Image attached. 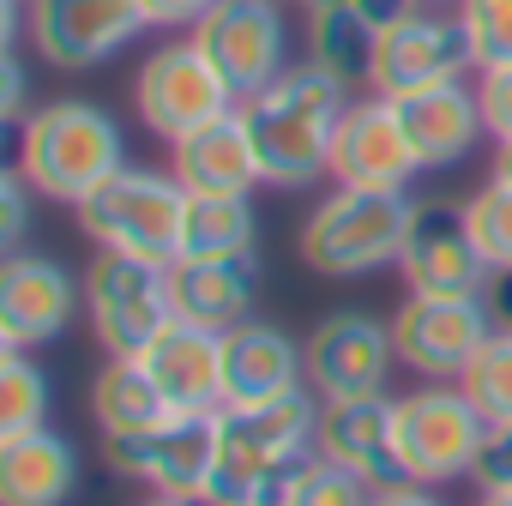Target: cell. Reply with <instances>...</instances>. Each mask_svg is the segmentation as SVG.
I'll use <instances>...</instances> for the list:
<instances>
[{"mask_svg": "<svg viewBox=\"0 0 512 506\" xmlns=\"http://www.w3.org/2000/svg\"><path fill=\"white\" fill-rule=\"evenodd\" d=\"M31 115V79H25V61H19V43L0 49V121L19 127Z\"/></svg>", "mask_w": 512, "mask_h": 506, "instance_id": "obj_36", "label": "cell"}, {"mask_svg": "<svg viewBox=\"0 0 512 506\" xmlns=\"http://www.w3.org/2000/svg\"><path fill=\"white\" fill-rule=\"evenodd\" d=\"M476 506H512V494H476Z\"/></svg>", "mask_w": 512, "mask_h": 506, "instance_id": "obj_43", "label": "cell"}, {"mask_svg": "<svg viewBox=\"0 0 512 506\" xmlns=\"http://www.w3.org/2000/svg\"><path fill=\"white\" fill-rule=\"evenodd\" d=\"M344 109H350V85H338L314 61H290L272 85L247 91L235 115L253 139V157H260V181L278 193H296L332 175V139Z\"/></svg>", "mask_w": 512, "mask_h": 506, "instance_id": "obj_1", "label": "cell"}, {"mask_svg": "<svg viewBox=\"0 0 512 506\" xmlns=\"http://www.w3.org/2000/svg\"><path fill=\"white\" fill-rule=\"evenodd\" d=\"M470 482H476V494H512V428H488Z\"/></svg>", "mask_w": 512, "mask_h": 506, "instance_id": "obj_35", "label": "cell"}, {"mask_svg": "<svg viewBox=\"0 0 512 506\" xmlns=\"http://www.w3.org/2000/svg\"><path fill=\"white\" fill-rule=\"evenodd\" d=\"M482 440H488V422L458 392V380H422V386L398 392V470H404V482L446 488V482L476 476Z\"/></svg>", "mask_w": 512, "mask_h": 506, "instance_id": "obj_6", "label": "cell"}, {"mask_svg": "<svg viewBox=\"0 0 512 506\" xmlns=\"http://www.w3.org/2000/svg\"><path fill=\"white\" fill-rule=\"evenodd\" d=\"M169 169L187 193H253L260 181V157H253V139L241 127V115H217L205 127H193L187 139L169 145Z\"/></svg>", "mask_w": 512, "mask_h": 506, "instance_id": "obj_22", "label": "cell"}, {"mask_svg": "<svg viewBox=\"0 0 512 506\" xmlns=\"http://www.w3.org/2000/svg\"><path fill=\"white\" fill-rule=\"evenodd\" d=\"M73 217L97 253L175 266L181 260V223H187V187L175 181V169L121 163L85 205H73Z\"/></svg>", "mask_w": 512, "mask_h": 506, "instance_id": "obj_5", "label": "cell"}, {"mask_svg": "<svg viewBox=\"0 0 512 506\" xmlns=\"http://www.w3.org/2000/svg\"><path fill=\"white\" fill-rule=\"evenodd\" d=\"M488 175L512 187V139H506V145H494V163H488Z\"/></svg>", "mask_w": 512, "mask_h": 506, "instance_id": "obj_41", "label": "cell"}, {"mask_svg": "<svg viewBox=\"0 0 512 506\" xmlns=\"http://www.w3.org/2000/svg\"><path fill=\"white\" fill-rule=\"evenodd\" d=\"M85 314V284L49 253H7L0 266V350H43Z\"/></svg>", "mask_w": 512, "mask_h": 506, "instance_id": "obj_16", "label": "cell"}, {"mask_svg": "<svg viewBox=\"0 0 512 506\" xmlns=\"http://www.w3.org/2000/svg\"><path fill=\"white\" fill-rule=\"evenodd\" d=\"M320 452V398L290 392L272 404H223L217 410V470L205 506L272 500L302 458Z\"/></svg>", "mask_w": 512, "mask_h": 506, "instance_id": "obj_2", "label": "cell"}, {"mask_svg": "<svg viewBox=\"0 0 512 506\" xmlns=\"http://www.w3.org/2000/svg\"><path fill=\"white\" fill-rule=\"evenodd\" d=\"M151 31L139 0H25V43L55 73H91Z\"/></svg>", "mask_w": 512, "mask_h": 506, "instance_id": "obj_9", "label": "cell"}, {"mask_svg": "<svg viewBox=\"0 0 512 506\" xmlns=\"http://www.w3.org/2000/svg\"><path fill=\"white\" fill-rule=\"evenodd\" d=\"M235 103L241 97L229 91V79L205 61V49L193 37H169V43L145 49V61L133 67V109H139L145 133H157L163 145L229 115Z\"/></svg>", "mask_w": 512, "mask_h": 506, "instance_id": "obj_7", "label": "cell"}, {"mask_svg": "<svg viewBox=\"0 0 512 506\" xmlns=\"http://www.w3.org/2000/svg\"><path fill=\"white\" fill-rule=\"evenodd\" d=\"M278 506H368L374 500V482H362L356 470H344L338 458L314 452L290 470V482L272 494Z\"/></svg>", "mask_w": 512, "mask_h": 506, "instance_id": "obj_30", "label": "cell"}, {"mask_svg": "<svg viewBox=\"0 0 512 506\" xmlns=\"http://www.w3.org/2000/svg\"><path fill=\"white\" fill-rule=\"evenodd\" d=\"M302 7L314 13V7H350V0H302Z\"/></svg>", "mask_w": 512, "mask_h": 506, "instance_id": "obj_44", "label": "cell"}, {"mask_svg": "<svg viewBox=\"0 0 512 506\" xmlns=\"http://www.w3.org/2000/svg\"><path fill=\"white\" fill-rule=\"evenodd\" d=\"M79 488V452L55 428L0 440V506H67Z\"/></svg>", "mask_w": 512, "mask_h": 506, "instance_id": "obj_24", "label": "cell"}, {"mask_svg": "<svg viewBox=\"0 0 512 506\" xmlns=\"http://www.w3.org/2000/svg\"><path fill=\"white\" fill-rule=\"evenodd\" d=\"M392 109H398V121H404V139H410L422 175L470 163V151L488 139L476 79H446V85L404 91V97H392Z\"/></svg>", "mask_w": 512, "mask_h": 506, "instance_id": "obj_18", "label": "cell"}, {"mask_svg": "<svg viewBox=\"0 0 512 506\" xmlns=\"http://www.w3.org/2000/svg\"><path fill=\"white\" fill-rule=\"evenodd\" d=\"M452 13H458V25H464V37H470L476 73L512 61V0H458Z\"/></svg>", "mask_w": 512, "mask_h": 506, "instance_id": "obj_32", "label": "cell"}, {"mask_svg": "<svg viewBox=\"0 0 512 506\" xmlns=\"http://www.w3.org/2000/svg\"><path fill=\"white\" fill-rule=\"evenodd\" d=\"M374 43H380V31L356 13V7H314L308 13V31H302V61H314L320 73H332L338 85H368V73H374Z\"/></svg>", "mask_w": 512, "mask_h": 506, "instance_id": "obj_27", "label": "cell"}, {"mask_svg": "<svg viewBox=\"0 0 512 506\" xmlns=\"http://www.w3.org/2000/svg\"><path fill=\"white\" fill-rule=\"evenodd\" d=\"M247 506H278V500H247Z\"/></svg>", "mask_w": 512, "mask_h": 506, "instance_id": "obj_46", "label": "cell"}, {"mask_svg": "<svg viewBox=\"0 0 512 506\" xmlns=\"http://www.w3.org/2000/svg\"><path fill=\"white\" fill-rule=\"evenodd\" d=\"M49 404H55V386L37 368V356L31 350H0V440L49 428Z\"/></svg>", "mask_w": 512, "mask_h": 506, "instance_id": "obj_28", "label": "cell"}, {"mask_svg": "<svg viewBox=\"0 0 512 506\" xmlns=\"http://www.w3.org/2000/svg\"><path fill=\"white\" fill-rule=\"evenodd\" d=\"M458 392L482 410L488 428H512V326H494V338L458 374Z\"/></svg>", "mask_w": 512, "mask_h": 506, "instance_id": "obj_29", "label": "cell"}, {"mask_svg": "<svg viewBox=\"0 0 512 506\" xmlns=\"http://www.w3.org/2000/svg\"><path fill=\"white\" fill-rule=\"evenodd\" d=\"M13 133H19L13 163L37 187V199H49V205H85L127 163L121 121L103 103H85V97H49Z\"/></svg>", "mask_w": 512, "mask_h": 506, "instance_id": "obj_3", "label": "cell"}, {"mask_svg": "<svg viewBox=\"0 0 512 506\" xmlns=\"http://www.w3.org/2000/svg\"><path fill=\"white\" fill-rule=\"evenodd\" d=\"M416 199L410 193H386V187H338L302 217L296 229V260L314 278L350 284V278H374L386 266H398L404 235H410Z\"/></svg>", "mask_w": 512, "mask_h": 506, "instance_id": "obj_4", "label": "cell"}, {"mask_svg": "<svg viewBox=\"0 0 512 506\" xmlns=\"http://www.w3.org/2000/svg\"><path fill=\"white\" fill-rule=\"evenodd\" d=\"M422 7H458V0H422Z\"/></svg>", "mask_w": 512, "mask_h": 506, "instance_id": "obj_45", "label": "cell"}, {"mask_svg": "<svg viewBox=\"0 0 512 506\" xmlns=\"http://www.w3.org/2000/svg\"><path fill=\"white\" fill-rule=\"evenodd\" d=\"M139 7H145L151 31H193L217 0H139Z\"/></svg>", "mask_w": 512, "mask_h": 506, "instance_id": "obj_37", "label": "cell"}, {"mask_svg": "<svg viewBox=\"0 0 512 506\" xmlns=\"http://www.w3.org/2000/svg\"><path fill=\"white\" fill-rule=\"evenodd\" d=\"M308 392L302 344L272 320H241L223 332V404H272Z\"/></svg>", "mask_w": 512, "mask_h": 506, "instance_id": "obj_20", "label": "cell"}, {"mask_svg": "<svg viewBox=\"0 0 512 506\" xmlns=\"http://www.w3.org/2000/svg\"><path fill=\"white\" fill-rule=\"evenodd\" d=\"M139 506H205V500H169V494H145Z\"/></svg>", "mask_w": 512, "mask_h": 506, "instance_id": "obj_42", "label": "cell"}, {"mask_svg": "<svg viewBox=\"0 0 512 506\" xmlns=\"http://www.w3.org/2000/svg\"><path fill=\"white\" fill-rule=\"evenodd\" d=\"M350 7H356V13H362L374 31H386V25H398L410 7H422V0H350Z\"/></svg>", "mask_w": 512, "mask_h": 506, "instance_id": "obj_39", "label": "cell"}, {"mask_svg": "<svg viewBox=\"0 0 512 506\" xmlns=\"http://www.w3.org/2000/svg\"><path fill=\"white\" fill-rule=\"evenodd\" d=\"M31 199H37V187L19 175V163L0 175V241H7V253H19V241H25V229H31Z\"/></svg>", "mask_w": 512, "mask_h": 506, "instance_id": "obj_34", "label": "cell"}, {"mask_svg": "<svg viewBox=\"0 0 512 506\" xmlns=\"http://www.w3.org/2000/svg\"><path fill=\"white\" fill-rule=\"evenodd\" d=\"M145 374L157 380V392L169 398L175 416L187 410H223V332L193 326V320H169L151 344H145Z\"/></svg>", "mask_w": 512, "mask_h": 506, "instance_id": "obj_21", "label": "cell"}, {"mask_svg": "<svg viewBox=\"0 0 512 506\" xmlns=\"http://www.w3.org/2000/svg\"><path fill=\"white\" fill-rule=\"evenodd\" d=\"M91 416L103 428V440H127V434H145L157 422H169V398L157 392V380L145 374L139 356H109L91 380Z\"/></svg>", "mask_w": 512, "mask_h": 506, "instance_id": "obj_25", "label": "cell"}, {"mask_svg": "<svg viewBox=\"0 0 512 506\" xmlns=\"http://www.w3.org/2000/svg\"><path fill=\"white\" fill-rule=\"evenodd\" d=\"M320 452L374 488L404 482V470H398V398L392 392L320 398Z\"/></svg>", "mask_w": 512, "mask_h": 506, "instance_id": "obj_19", "label": "cell"}, {"mask_svg": "<svg viewBox=\"0 0 512 506\" xmlns=\"http://www.w3.org/2000/svg\"><path fill=\"white\" fill-rule=\"evenodd\" d=\"M464 223H470V235H476V247H482V260H488L494 272H512V187L488 175V181L464 199Z\"/></svg>", "mask_w": 512, "mask_h": 506, "instance_id": "obj_31", "label": "cell"}, {"mask_svg": "<svg viewBox=\"0 0 512 506\" xmlns=\"http://www.w3.org/2000/svg\"><path fill=\"white\" fill-rule=\"evenodd\" d=\"M476 91H482L488 139L506 145V139H512V61H506V67H482V73H476Z\"/></svg>", "mask_w": 512, "mask_h": 506, "instance_id": "obj_33", "label": "cell"}, {"mask_svg": "<svg viewBox=\"0 0 512 506\" xmlns=\"http://www.w3.org/2000/svg\"><path fill=\"white\" fill-rule=\"evenodd\" d=\"M115 476L145 482V494H169V500H205L211 470H217V410H187L169 416L145 434L127 440H103Z\"/></svg>", "mask_w": 512, "mask_h": 506, "instance_id": "obj_11", "label": "cell"}, {"mask_svg": "<svg viewBox=\"0 0 512 506\" xmlns=\"http://www.w3.org/2000/svg\"><path fill=\"white\" fill-rule=\"evenodd\" d=\"M368 506H440V494L422 482H386V488H374Z\"/></svg>", "mask_w": 512, "mask_h": 506, "instance_id": "obj_38", "label": "cell"}, {"mask_svg": "<svg viewBox=\"0 0 512 506\" xmlns=\"http://www.w3.org/2000/svg\"><path fill=\"white\" fill-rule=\"evenodd\" d=\"M470 73H476V55H470V37H464L458 13L452 7H410L398 25L380 31L368 91L374 97H404V91L470 79Z\"/></svg>", "mask_w": 512, "mask_h": 506, "instance_id": "obj_13", "label": "cell"}, {"mask_svg": "<svg viewBox=\"0 0 512 506\" xmlns=\"http://www.w3.org/2000/svg\"><path fill=\"white\" fill-rule=\"evenodd\" d=\"M175 320L169 302V266L97 253L85 272V326L103 356H145V344Z\"/></svg>", "mask_w": 512, "mask_h": 506, "instance_id": "obj_8", "label": "cell"}, {"mask_svg": "<svg viewBox=\"0 0 512 506\" xmlns=\"http://www.w3.org/2000/svg\"><path fill=\"white\" fill-rule=\"evenodd\" d=\"M169 302H175V320L229 332V326L253 320L260 266L253 260H175L169 266Z\"/></svg>", "mask_w": 512, "mask_h": 506, "instance_id": "obj_23", "label": "cell"}, {"mask_svg": "<svg viewBox=\"0 0 512 506\" xmlns=\"http://www.w3.org/2000/svg\"><path fill=\"white\" fill-rule=\"evenodd\" d=\"M253 247H260L253 193H187L181 260H253Z\"/></svg>", "mask_w": 512, "mask_h": 506, "instance_id": "obj_26", "label": "cell"}, {"mask_svg": "<svg viewBox=\"0 0 512 506\" xmlns=\"http://www.w3.org/2000/svg\"><path fill=\"white\" fill-rule=\"evenodd\" d=\"M494 308L488 296H422L404 290V302L392 308V350L398 368H410L416 380H458L470 368V356L494 338Z\"/></svg>", "mask_w": 512, "mask_h": 506, "instance_id": "obj_10", "label": "cell"}, {"mask_svg": "<svg viewBox=\"0 0 512 506\" xmlns=\"http://www.w3.org/2000/svg\"><path fill=\"white\" fill-rule=\"evenodd\" d=\"M422 175L404 121L392 109V97H362L344 109L338 139H332V181L338 187H386V193H410V181Z\"/></svg>", "mask_w": 512, "mask_h": 506, "instance_id": "obj_17", "label": "cell"}, {"mask_svg": "<svg viewBox=\"0 0 512 506\" xmlns=\"http://www.w3.org/2000/svg\"><path fill=\"white\" fill-rule=\"evenodd\" d=\"M488 308H494L500 326H512V272H494V284H488Z\"/></svg>", "mask_w": 512, "mask_h": 506, "instance_id": "obj_40", "label": "cell"}, {"mask_svg": "<svg viewBox=\"0 0 512 506\" xmlns=\"http://www.w3.org/2000/svg\"><path fill=\"white\" fill-rule=\"evenodd\" d=\"M392 272L404 278V290H422V296H488L494 284V266L482 260V247L464 223V205H440V199H416Z\"/></svg>", "mask_w": 512, "mask_h": 506, "instance_id": "obj_15", "label": "cell"}, {"mask_svg": "<svg viewBox=\"0 0 512 506\" xmlns=\"http://www.w3.org/2000/svg\"><path fill=\"white\" fill-rule=\"evenodd\" d=\"M187 37L205 49V61L229 79L235 97L272 85L290 67V13H284V0H217Z\"/></svg>", "mask_w": 512, "mask_h": 506, "instance_id": "obj_12", "label": "cell"}, {"mask_svg": "<svg viewBox=\"0 0 512 506\" xmlns=\"http://www.w3.org/2000/svg\"><path fill=\"white\" fill-rule=\"evenodd\" d=\"M308 356V392L314 398H368L386 392L398 350H392V320H374L362 308L320 314L314 332L302 338Z\"/></svg>", "mask_w": 512, "mask_h": 506, "instance_id": "obj_14", "label": "cell"}]
</instances>
